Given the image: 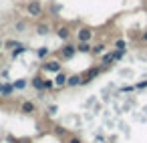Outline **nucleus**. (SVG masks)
Masks as SVG:
<instances>
[{"mask_svg":"<svg viewBox=\"0 0 147 143\" xmlns=\"http://www.w3.org/2000/svg\"><path fill=\"white\" fill-rule=\"evenodd\" d=\"M71 143H81V141L79 139H71Z\"/></svg>","mask_w":147,"mask_h":143,"instance_id":"2","label":"nucleus"},{"mask_svg":"<svg viewBox=\"0 0 147 143\" xmlns=\"http://www.w3.org/2000/svg\"><path fill=\"white\" fill-rule=\"evenodd\" d=\"M22 111H24V113H28V111H34V105H32V103H24V105H22Z\"/></svg>","mask_w":147,"mask_h":143,"instance_id":"1","label":"nucleus"}]
</instances>
